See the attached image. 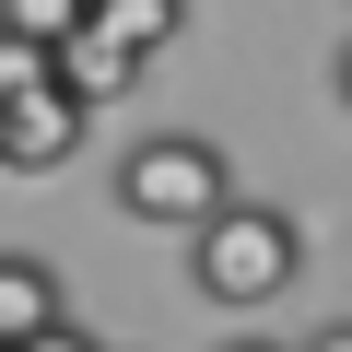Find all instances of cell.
Wrapping results in <instances>:
<instances>
[{
  "label": "cell",
  "mask_w": 352,
  "mask_h": 352,
  "mask_svg": "<svg viewBox=\"0 0 352 352\" xmlns=\"http://www.w3.org/2000/svg\"><path fill=\"white\" fill-rule=\"evenodd\" d=\"M188 282H200V305L258 317V305H282V294L305 282V223H294L282 200H235L223 223L188 235Z\"/></svg>",
  "instance_id": "6da1fadb"
},
{
  "label": "cell",
  "mask_w": 352,
  "mask_h": 352,
  "mask_svg": "<svg viewBox=\"0 0 352 352\" xmlns=\"http://www.w3.org/2000/svg\"><path fill=\"white\" fill-rule=\"evenodd\" d=\"M235 200H247V188H235V153L200 141V129H153V141H129V164H118V212L153 223V235H200V223H223Z\"/></svg>",
  "instance_id": "7a4b0ae2"
},
{
  "label": "cell",
  "mask_w": 352,
  "mask_h": 352,
  "mask_svg": "<svg viewBox=\"0 0 352 352\" xmlns=\"http://www.w3.org/2000/svg\"><path fill=\"white\" fill-rule=\"evenodd\" d=\"M82 106L71 94H24V106H0V176H59L71 153H82Z\"/></svg>",
  "instance_id": "3957f363"
},
{
  "label": "cell",
  "mask_w": 352,
  "mask_h": 352,
  "mask_svg": "<svg viewBox=\"0 0 352 352\" xmlns=\"http://www.w3.org/2000/svg\"><path fill=\"white\" fill-rule=\"evenodd\" d=\"M47 329H71V305H59V270H47L36 247H0V352H36Z\"/></svg>",
  "instance_id": "277c9868"
},
{
  "label": "cell",
  "mask_w": 352,
  "mask_h": 352,
  "mask_svg": "<svg viewBox=\"0 0 352 352\" xmlns=\"http://www.w3.org/2000/svg\"><path fill=\"white\" fill-rule=\"evenodd\" d=\"M82 24H94L118 59H141V71H153L176 36H188V12H176V0H82Z\"/></svg>",
  "instance_id": "5b68a950"
},
{
  "label": "cell",
  "mask_w": 352,
  "mask_h": 352,
  "mask_svg": "<svg viewBox=\"0 0 352 352\" xmlns=\"http://www.w3.org/2000/svg\"><path fill=\"white\" fill-rule=\"evenodd\" d=\"M129 82H141V59H118V47H106V36H94V24H82V36H71V47H59V94H71V106H82V118H94V106H118V94H129Z\"/></svg>",
  "instance_id": "8992f818"
},
{
  "label": "cell",
  "mask_w": 352,
  "mask_h": 352,
  "mask_svg": "<svg viewBox=\"0 0 352 352\" xmlns=\"http://www.w3.org/2000/svg\"><path fill=\"white\" fill-rule=\"evenodd\" d=\"M24 94H59V47H36L24 24H0V106H24Z\"/></svg>",
  "instance_id": "52a82bcc"
},
{
  "label": "cell",
  "mask_w": 352,
  "mask_h": 352,
  "mask_svg": "<svg viewBox=\"0 0 352 352\" xmlns=\"http://www.w3.org/2000/svg\"><path fill=\"white\" fill-rule=\"evenodd\" d=\"M294 352H352V317H329L317 340H294Z\"/></svg>",
  "instance_id": "ba28073f"
},
{
  "label": "cell",
  "mask_w": 352,
  "mask_h": 352,
  "mask_svg": "<svg viewBox=\"0 0 352 352\" xmlns=\"http://www.w3.org/2000/svg\"><path fill=\"white\" fill-rule=\"evenodd\" d=\"M36 352H106V340H82V329H47V340H36Z\"/></svg>",
  "instance_id": "9c48e42d"
},
{
  "label": "cell",
  "mask_w": 352,
  "mask_h": 352,
  "mask_svg": "<svg viewBox=\"0 0 352 352\" xmlns=\"http://www.w3.org/2000/svg\"><path fill=\"white\" fill-rule=\"evenodd\" d=\"M223 352H294V340H258V329H247V340H223Z\"/></svg>",
  "instance_id": "30bf717a"
},
{
  "label": "cell",
  "mask_w": 352,
  "mask_h": 352,
  "mask_svg": "<svg viewBox=\"0 0 352 352\" xmlns=\"http://www.w3.org/2000/svg\"><path fill=\"white\" fill-rule=\"evenodd\" d=\"M340 106H352V36H340Z\"/></svg>",
  "instance_id": "8fae6325"
}]
</instances>
